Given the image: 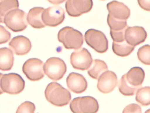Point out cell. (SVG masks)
<instances>
[{
  "mask_svg": "<svg viewBox=\"0 0 150 113\" xmlns=\"http://www.w3.org/2000/svg\"><path fill=\"white\" fill-rule=\"evenodd\" d=\"M142 110L140 106L136 104L132 103L128 105L124 109L122 113H141Z\"/></svg>",
  "mask_w": 150,
  "mask_h": 113,
  "instance_id": "30",
  "label": "cell"
},
{
  "mask_svg": "<svg viewBox=\"0 0 150 113\" xmlns=\"http://www.w3.org/2000/svg\"><path fill=\"white\" fill-rule=\"evenodd\" d=\"M138 4L141 8L147 11H150V0H137Z\"/></svg>",
  "mask_w": 150,
  "mask_h": 113,
  "instance_id": "31",
  "label": "cell"
},
{
  "mask_svg": "<svg viewBox=\"0 0 150 113\" xmlns=\"http://www.w3.org/2000/svg\"><path fill=\"white\" fill-rule=\"evenodd\" d=\"M45 94L48 101L57 107H62L68 104L71 99L70 92L55 82H51L47 85Z\"/></svg>",
  "mask_w": 150,
  "mask_h": 113,
  "instance_id": "1",
  "label": "cell"
},
{
  "mask_svg": "<svg viewBox=\"0 0 150 113\" xmlns=\"http://www.w3.org/2000/svg\"><path fill=\"white\" fill-rule=\"evenodd\" d=\"M57 37L58 41L67 49H79L83 42L82 34L70 26H65L61 29L58 32Z\"/></svg>",
  "mask_w": 150,
  "mask_h": 113,
  "instance_id": "2",
  "label": "cell"
},
{
  "mask_svg": "<svg viewBox=\"0 0 150 113\" xmlns=\"http://www.w3.org/2000/svg\"><path fill=\"white\" fill-rule=\"evenodd\" d=\"M93 6L92 0H67L65 5L67 14L73 17H78L88 12Z\"/></svg>",
  "mask_w": 150,
  "mask_h": 113,
  "instance_id": "11",
  "label": "cell"
},
{
  "mask_svg": "<svg viewBox=\"0 0 150 113\" xmlns=\"http://www.w3.org/2000/svg\"><path fill=\"white\" fill-rule=\"evenodd\" d=\"M25 82L19 74L13 73L4 74L0 81V86L4 92L16 94L24 89Z\"/></svg>",
  "mask_w": 150,
  "mask_h": 113,
  "instance_id": "4",
  "label": "cell"
},
{
  "mask_svg": "<svg viewBox=\"0 0 150 113\" xmlns=\"http://www.w3.org/2000/svg\"><path fill=\"white\" fill-rule=\"evenodd\" d=\"M14 60L13 52L10 49L6 47L0 48V70H10L13 66Z\"/></svg>",
  "mask_w": 150,
  "mask_h": 113,
  "instance_id": "19",
  "label": "cell"
},
{
  "mask_svg": "<svg viewBox=\"0 0 150 113\" xmlns=\"http://www.w3.org/2000/svg\"></svg>",
  "mask_w": 150,
  "mask_h": 113,
  "instance_id": "34",
  "label": "cell"
},
{
  "mask_svg": "<svg viewBox=\"0 0 150 113\" xmlns=\"http://www.w3.org/2000/svg\"><path fill=\"white\" fill-rule=\"evenodd\" d=\"M26 14L22 10L14 9L8 12L5 15L4 23L9 29L14 32L24 30L28 26Z\"/></svg>",
  "mask_w": 150,
  "mask_h": 113,
  "instance_id": "3",
  "label": "cell"
},
{
  "mask_svg": "<svg viewBox=\"0 0 150 113\" xmlns=\"http://www.w3.org/2000/svg\"><path fill=\"white\" fill-rule=\"evenodd\" d=\"M70 60L74 68L81 70L88 69L93 62L91 54L84 48L76 49L71 54Z\"/></svg>",
  "mask_w": 150,
  "mask_h": 113,
  "instance_id": "9",
  "label": "cell"
},
{
  "mask_svg": "<svg viewBox=\"0 0 150 113\" xmlns=\"http://www.w3.org/2000/svg\"><path fill=\"white\" fill-rule=\"evenodd\" d=\"M108 69L106 63L99 59H95L88 70L89 75L93 79H98L101 74Z\"/></svg>",
  "mask_w": 150,
  "mask_h": 113,
  "instance_id": "20",
  "label": "cell"
},
{
  "mask_svg": "<svg viewBox=\"0 0 150 113\" xmlns=\"http://www.w3.org/2000/svg\"><path fill=\"white\" fill-rule=\"evenodd\" d=\"M109 13L115 18L126 20L130 16V11L124 3L114 0L107 4Z\"/></svg>",
  "mask_w": 150,
  "mask_h": 113,
  "instance_id": "16",
  "label": "cell"
},
{
  "mask_svg": "<svg viewBox=\"0 0 150 113\" xmlns=\"http://www.w3.org/2000/svg\"><path fill=\"white\" fill-rule=\"evenodd\" d=\"M42 20L45 26H56L61 24L65 19L63 9L59 6H55L44 9L42 14Z\"/></svg>",
  "mask_w": 150,
  "mask_h": 113,
  "instance_id": "10",
  "label": "cell"
},
{
  "mask_svg": "<svg viewBox=\"0 0 150 113\" xmlns=\"http://www.w3.org/2000/svg\"><path fill=\"white\" fill-rule=\"evenodd\" d=\"M147 36V33L142 26H128L125 31L126 41L130 45L135 47L144 42Z\"/></svg>",
  "mask_w": 150,
  "mask_h": 113,
  "instance_id": "13",
  "label": "cell"
},
{
  "mask_svg": "<svg viewBox=\"0 0 150 113\" xmlns=\"http://www.w3.org/2000/svg\"><path fill=\"white\" fill-rule=\"evenodd\" d=\"M4 74H3L1 73H0V95L3 94V93L4 92L3 91V90H2V89H1V86H0L1 79V78L4 75Z\"/></svg>",
  "mask_w": 150,
  "mask_h": 113,
  "instance_id": "33",
  "label": "cell"
},
{
  "mask_svg": "<svg viewBox=\"0 0 150 113\" xmlns=\"http://www.w3.org/2000/svg\"><path fill=\"white\" fill-rule=\"evenodd\" d=\"M126 29L120 31L110 30V34L113 41L120 42L125 40V31Z\"/></svg>",
  "mask_w": 150,
  "mask_h": 113,
  "instance_id": "28",
  "label": "cell"
},
{
  "mask_svg": "<svg viewBox=\"0 0 150 113\" xmlns=\"http://www.w3.org/2000/svg\"><path fill=\"white\" fill-rule=\"evenodd\" d=\"M50 3L54 4H59L64 2L66 0H47Z\"/></svg>",
  "mask_w": 150,
  "mask_h": 113,
  "instance_id": "32",
  "label": "cell"
},
{
  "mask_svg": "<svg viewBox=\"0 0 150 113\" xmlns=\"http://www.w3.org/2000/svg\"><path fill=\"white\" fill-rule=\"evenodd\" d=\"M66 82L69 89L76 94L84 92L88 86L85 78L81 74L74 72L69 74L66 79Z\"/></svg>",
  "mask_w": 150,
  "mask_h": 113,
  "instance_id": "15",
  "label": "cell"
},
{
  "mask_svg": "<svg viewBox=\"0 0 150 113\" xmlns=\"http://www.w3.org/2000/svg\"><path fill=\"white\" fill-rule=\"evenodd\" d=\"M112 50L116 55L121 57L129 55L134 50L135 46L128 44L125 40L120 42L113 41Z\"/></svg>",
  "mask_w": 150,
  "mask_h": 113,
  "instance_id": "21",
  "label": "cell"
},
{
  "mask_svg": "<svg viewBox=\"0 0 150 113\" xmlns=\"http://www.w3.org/2000/svg\"><path fill=\"white\" fill-rule=\"evenodd\" d=\"M128 82L134 87H141L144 80L145 74L144 70L139 67L131 68L125 74Z\"/></svg>",
  "mask_w": 150,
  "mask_h": 113,
  "instance_id": "18",
  "label": "cell"
},
{
  "mask_svg": "<svg viewBox=\"0 0 150 113\" xmlns=\"http://www.w3.org/2000/svg\"><path fill=\"white\" fill-rule=\"evenodd\" d=\"M117 84L116 74L112 71L107 70L102 73L98 79L97 87L101 92L107 94L113 91Z\"/></svg>",
  "mask_w": 150,
  "mask_h": 113,
  "instance_id": "12",
  "label": "cell"
},
{
  "mask_svg": "<svg viewBox=\"0 0 150 113\" xmlns=\"http://www.w3.org/2000/svg\"><path fill=\"white\" fill-rule=\"evenodd\" d=\"M139 60L143 64H150V46L149 45H145L139 48L137 52Z\"/></svg>",
  "mask_w": 150,
  "mask_h": 113,
  "instance_id": "26",
  "label": "cell"
},
{
  "mask_svg": "<svg viewBox=\"0 0 150 113\" xmlns=\"http://www.w3.org/2000/svg\"><path fill=\"white\" fill-rule=\"evenodd\" d=\"M45 73L50 79L57 81L61 79L67 71V66L64 61L57 57L48 59L44 65Z\"/></svg>",
  "mask_w": 150,
  "mask_h": 113,
  "instance_id": "7",
  "label": "cell"
},
{
  "mask_svg": "<svg viewBox=\"0 0 150 113\" xmlns=\"http://www.w3.org/2000/svg\"><path fill=\"white\" fill-rule=\"evenodd\" d=\"M11 37L10 33L3 26L0 25V44L6 43Z\"/></svg>",
  "mask_w": 150,
  "mask_h": 113,
  "instance_id": "29",
  "label": "cell"
},
{
  "mask_svg": "<svg viewBox=\"0 0 150 113\" xmlns=\"http://www.w3.org/2000/svg\"><path fill=\"white\" fill-rule=\"evenodd\" d=\"M140 87H134L129 84L126 79L125 74L122 75L119 81V90L122 94L125 96L134 95Z\"/></svg>",
  "mask_w": 150,
  "mask_h": 113,
  "instance_id": "22",
  "label": "cell"
},
{
  "mask_svg": "<svg viewBox=\"0 0 150 113\" xmlns=\"http://www.w3.org/2000/svg\"></svg>",
  "mask_w": 150,
  "mask_h": 113,
  "instance_id": "35",
  "label": "cell"
},
{
  "mask_svg": "<svg viewBox=\"0 0 150 113\" xmlns=\"http://www.w3.org/2000/svg\"><path fill=\"white\" fill-rule=\"evenodd\" d=\"M107 22L110 30L114 31L124 30L128 26L126 20L116 19L109 13L108 15Z\"/></svg>",
  "mask_w": 150,
  "mask_h": 113,
  "instance_id": "25",
  "label": "cell"
},
{
  "mask_svg": "<svg viewBox=\"0 0 150 113\" xmlns=\"http://www.w3.org/2000/svg\"><path fill=\"white\" fill-rule=\"evenodd\" d=\"M44 9L43 7H37L29 10L27 16V19L28 22L33 28L41 29L45 26L42 18Z\"/></svg>",
  "mask_w": 150,
  "mask_h": 113,
  "instance_id": "17",
  "label": "cell"
},
{
  "mask_svg": "<svg viewBox=\"0 0 150 113\" xmlns=\"http://www.w3.org/2000/svg\"><path fill=\"white\" fill-rule=\"evenodd\" d=\"M19 6L18 0H2L0 2V23H4V17L8 12Z\"/></svg>",
  "mask_w": 150,
  "mask_h": 113,
  "instance_id": "23",
  "label": "cell"
},
{
  "mask_svg": "<svg viewBox=\"0 0 150 113\" xmlns=\"http://www.w3.org/2000/svg\"><path fill=\"white\" fill-rule=\"evenodd\" d=\"M135 99L137 102L143 106L150 104V88L149 86L140 87L136 93Z\"/></svg>",
  "mask_w": 150,
  "mask_h": 113,
  "instance_id": "24",
  "label": "cell"
},
{
  "mask_svg": "<svg viewBox=\"0 0 150 113\" xmlns=\"http://www.w3.org/2000/svg\"><path fill=\"white\" fill-rule=\"evenodd\" d=\"M44 63L40 59L32 58L28 59L24 63L22 71L27 78L31 81H37L45 76Z\"/></svg>",
  "mask_w": 150,
  "mask_h": 113,
  "instance_id": "8",
  "label": "cell"
},
{
  "mask_svg": "<svg viewBox=\"0 0 150 113\" xmlns=\"http://www.w3.org/2000/svg\"><path fill=\"white\" fill-rule=\"evenodd\" d=\"M8 46L16 55H23L29 52L32 44L28 38L19 35L13 37L9 43Z\"/></svg>",
  "mask_w": 150,
  "mask_h": 113,
  "instance_id": "14",
  "label": "cell"
},
{
  "mask_svg": "<svg viewBox=\"0 0 150 113\" xmlns=\"http://www.w3.org/2000/svg\"><path fill=\"white\" fill-rule=\"evenodd\" d=\"M35 109V104L32 102L26 101L22 103L18 108L16 113H32L34 112Z\"/></svg>",
  "mask_w": 150,
  "mask_h": 113,
  "instance_id": "27",
  "label": "cell"
},
{
  "mask_svg": "<svg viewBox=\"0 0 150 113\" xmlns=\"http://www.w3.org/2000/svg\"><path fill=\"white\" fill-rule=\"evenodd\" d=\"M84 38L86 44L96 51L100 53L106 52L108 49V41L101 31L90 29L85 33Z\"/></svg>",
  "mask_w": 150,
  "mask_h": 113,
  "instance_id": "5",
  "label": "cell"
},
{
  "mask_svg": "<svg viewBox=\"0 0 150 113\" xmlns=\"http://www.w3.org/2000/svg\"><path fill=\"white\" fill-rule=\"evenodd\" d=\"M69 107L73 113H96L99 108L97 100L90 96L79 97L73 99Z\"/></svg>",
  "mask_w": 150,
  "mask_h": 113,
  "instance_id": "6",
  "label": "cell"
}]
</instances>
